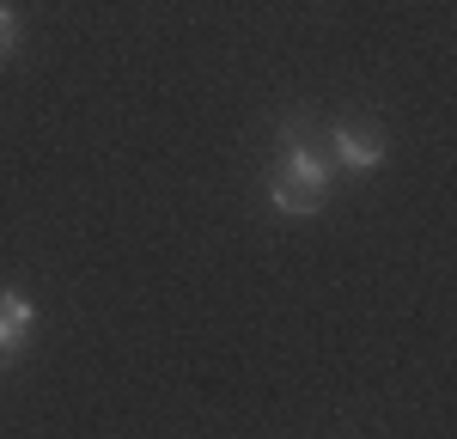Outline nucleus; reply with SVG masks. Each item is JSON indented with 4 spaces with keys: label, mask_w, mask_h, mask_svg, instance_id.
Segmentation results:
<instances>
[{
    "label": "nucleus",
    "mask_w": 457,
    "mask_h": 439,
    "mask_svg": "<svg viewBox=\"0 0 457 439\" xmlns=\"http://www.w3.org/2000/svg\"><path fill=\"white\" fill-rule=\"evenodd\" d=\"M31 324H37V305L19 287H6V293H0V360L19 354V348L31 342Z\"/></svg>",
    "instance_id": "nucleus-3"
},
{
    "label": "nucleus",
    "mask_w": 457,
    "mask_h": 439,
    "mask_svg": "<svg viewBox=\"0 0 457 439\" xmlns=\"http://www.w3.org/2000/svg\"><path fill=\"white\" fill-rule=\"evenodd\" d=\"M269 202H275V214H317V208H323V189L293 183V178H275V171H269Z\"/></svg>",
    "instance_id": "nucleus-4"
},
{
    "label": "nucleus",
    "mask_w": 457,
    "mask_h": 439,
    "mask_svg": "<svg viewBox=\"0 0 457 439\" xmlns=\"http://www.w3.org/2000/svg\"><path fill=\"white\" fill-rule=\"evenodd\" d=\"M275 178H293V183H312L329 195V183H336V165H329V153L305 135V122L299 116H287L281 122V153H275Z\"/></svg>",
    "instance_id": "nucleus-2"
},
{
    "label": "nucleus",
    "mask_w": 457,
    "mask_h": 439,
    "mask_svg": "<svg viewBox=\"0 0 457 439\" xmlns=\"http://www.w3.org/2000/svg\"><path fill=\"white\" fill-rule=\"evenodd\" d=\"M12 43H19V12H12V6L0 0V55H6Z\"/></svg>",
    "instance_id": "nucleus-5"
},
{
    "label": "nucleus",
    "mask_w": 457,
    "mask_h": 439,
    "mask_svg": "<svg viewBox=\"0 0 457 439\" xmlns=\"http://www.w3.org/2000/svg\"><path fill=\"white\" fill-rule=\"evenodd\" d=\"M323 153H329V165L336 171H348V178H372L378 165H385V128L378 122H366V116H336L329 128H323Z\"/></svg>",
    "instance_id": "nucleus-1"
}]
</instances>
